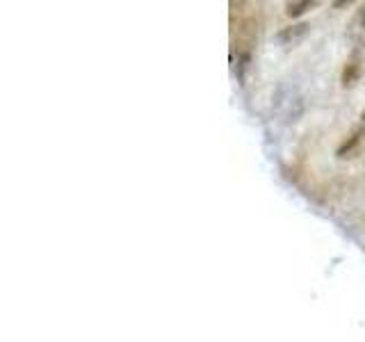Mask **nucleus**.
Returning a JSON list of instances; mask_svg holds the SVG:
<instances>
[{
	"instance_id": "obj_1",
	"label": "nucleus",
	"mask_w": 365,
	"mask_h": 342,
	"mask_svg": "<svg viewBox=\"0 0 365 342\" xmlns=\"http://www.w3.org/2000/svg\"><path fill=\"white\" fill-rule=\"evenodd\" d=\"M256 34H258V23H256L254 16H247V19L240 21L235 46H233V51L237 53L240 64H247L249 55H251V51H254V46H256Z\"/></svg>"
},
{
	"instance_id": "obj_2",
	"label": "nucleus",
	"mask_w": 365,
	"mask_h": 342,
	"mask_svg": "<svg viewBox=\"0 0 365 342\" xmlns=\"http://www.w3.org/2000/svg\"><path fill=\"white\" fill-rule=\"evenodd\" d=\"M345 37L354 46V51H361L365 46V3L359 5V9L351 14V19L347 23V30H345Z\"/></svg>"
},
{
	"instance_id": "obj_3",
	"label": "nucleus",
	"mask_w": 365,
	"mask_h": 342,
	"mask_svg": "<svg viewBox=\"0 0 365 342\" xmlns=\"http://www.w3.org/2000/svg\"><path fill=\"white\" fill-rule=\"evenodd\" d=\"M363 73V53L361 51H351V55L347 57L345 66H342V87H354L361 80Z\"/></svg>"
},
{
	"instance_id": "obj_4",
	"label": "nucleus",
	"mask_w": 365,
	"mask_h": 342,
	"mask_svg": "<svg viewBox=\"0 0 365 342\" xmlns=\"http://www.w3.org/2000/svg\"><path fill=\"white\" fill-rule=\"evenodd\" d=\"M363 144H365V125H356V128L342 140L336 155L338 157H354L363 148Z\"/></svg>"
},
{
	"instance_id": "obj_5",
	"label": "nucleus",
	"mask_w": 365,
	"mask_h": 342,
	"mask_svg": "<svg viewBox=\"0 0 365 342\" xmlns=\"http://www.w3.org/2000/svg\"><path fill=\"white\" fill-rule=\"evenodd\" d=\"M308 30H311V26H308V23H294V26L283 28V30L279 32V37H277V39H279L281 43H285V46H292V43L299 41Z\"/></svg>"
},
{
	"instance_id": "obj_6",
	"label": "nucleus",
	"mask_w": 365,
	"mask_h": 342,
	"mask_svg": "<svg viewBox=\"0 0 365 342\" xmlns=\"http://www.w3.org/2000/svg\"><path fill=\"white\" fill-rule=\"evenodd\" d=\"M313 7H317L315 0H294V3H288V5H285V14L294 19V16H302L304 11L313 9Z\"/></svg>"
},
{
	"instance_id": "obj_7",
	"label": "nucleus",
	"mask_w": 365,
	"mask_h": 342,
	"mask_svg": "<svg viewBox=\"0 0 365 342\" xmlns=\"http://www.w3.org/2000/svg\"><path fill=\"white\" fill-rule=\"evenodd\" d=\"M361 125H365V110H363V114H361Z\"/></svg>"
}]
</instances>
